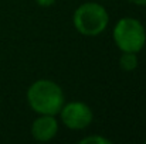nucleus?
Here are the masks:
<instances>
[{
    "mask_svg": "<svg viewBox=\"0 0 146 144\" xmlns=\"http://www.w3.org/2000/svg\"><path fill=\"white\" fill-rule=\"evenodd\" d=\"M138 55L136 52H123L121 57H119V66L121 69L123 71H135L138 68Z\"/></svg>",
    "mask_w": 146,
    "mask_h": 144,
    "instance_id": "nucleus-6",
    "label": "nucleus"
},
{
    "mask_svg": "<svg viewBox=\"0 0 146 144\" xmlns=\"http://www.w3.org/2000/svg\"><path fill=\"white\" fill-rule=\"evenodd\" d=\"M145 143H146V140H145Z\"/></svg>",
    "mask_w": 146,
    "mask_h": 144,
    "instance_id": "nucleus-10",
    "label": "nucleus"
},
{
    "mask_svg": "<svg viewBox=\"0 0 146 144\" xmlns=\"http://www.w3.org/2000/svg\"><path fill=\"white\" fill-rule=\"evenodd\" d=\"M36 3L41 7H50L55 3V0H36Z\"/></svg>",
    "mask_w": 146,
    "mask_h": 144,
    "instance_id": "nucleus-8",
    "label": "nucleus"
},
{
    "mask_svg": "<svg viewBox=\"0 0 146 144\" xmlns=\"http://www.w3.org/2000/svg\"><path fill=\"white\" fill-rule=\"evenodd\" d=\"M60 116L64 126L71 130L87 129L94 117L91 107L84 102H70L67 105L64 103L60 110Z\"/></svg>",
    "mask_w": 146,
    "mask_h": 144,
    "instance_id": "nucleus-4",
    "label": "nucleus"
},
{
    "mask_svg": "<svg viewBox=\"0 0 146 144\" xmlns=\"http://www.w3.org/2000/svg\"><path fill=\"white\" fill-rule=\"evenodd\" d=\"M58 133V122L51 114H40L31 124V136L37 141H50Z\"/></svg>",
    "mask_w": 146,
    "mask_h": 144,
    "instance_id": "nucleus-5",
    "label": "nucleus"
},
{
    "mask_svg": "<svg viewBox=\"0 0 146 144\" xmlns=\"http://www.w3.org/2000/svg\"><path fill=\"white\" fill-rule=\"evenodd\" d=\"M112 141L109 139H105L102 136H88L80 140V144H111Z\"/></svg>",
    "mask_w": 146,
    "mask_h": 144,
    "instance_id": "nucleus-7",
    "label": "nucleus"
},
{
    "mask_svg": "<svg viewBox=\"0 0 146 144\" xmlns=\"http://www.w3.org/2000/svg\"><path fill=\"white\" fill-rule=\"evenodd\" d=\"M129 3H133V4H138V6H146V0H126Z\"/></svg>",
    "mask_w": 146,
    "mask_h": 144,
    "instance_id": "nucleus-9",
    "label": "nucleus"
},
{
    "mask_svg": "<svg viewBox=\"0 0 146 144\" xmlns=\"http://www.w3.org/2000/svg\"><path fill=\"white\" fill-rule=\"evenodd\" d=\"M64 92L60 85L50 79L36 81L27 89V102L38 114H58L64 106Z\"/></svg>",
    "mask_w": 146,
    "mask_h": 144,
    "instance_id": "nucleus-1",
    "label": "nucleus"
},
{
    "mask_svg": "<svg viewBox=\"0 0 146 144\" xmlns=\"http://www.w3.org/2000/svg\"><path fill=\"white\" fill-rule=\"evenodd\" d=\"M115 45L122 52H139L146 44V31L143 24L132 17L121 18L112 33Z\"/></svg>",
    "mask_w": 146,
    "mask_h": 144,
    "instance_id": "nucleus-3",
    "label": "nucleus"
},
{
    "mask_svg": "<svg viewBox=\"0 0 146 144\" xmlns=\"http://www.w3.org/2000/svg\"><path fill=\"white\" fill-rule=\"evenodd\" d=\"M72 23L80 34L87 37H95L105 31L109 23V16L104 6H101L99 3L88 1L81 4L74 11Z\"/></svg>",
    "mask_w": 146,
    "mask_h": 144,
    "instance_id": "nucleus-2",
    "label": "nucleus"
}]
</instances>
